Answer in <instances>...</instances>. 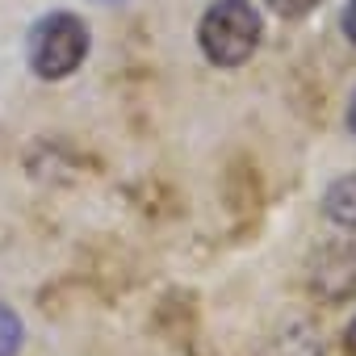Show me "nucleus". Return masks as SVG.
Returning <instances> with one entry per match:
<instances>
[{
  "instance_id": "nucleus-1",
  "label": "nucleus",
  "mask_w": 356,
  "mask_h": 356,
  "mask_svg": "<svg viewBox=\"0 0 356 356\" xmlns=\"http://www.w3.org/2000/svg\"><path fill=\"white\" fill-rule=\"evenodd\" d=\"M264 38V22L252 0H214L202 13L197 47L218 67H243Z\"/></svg>"
},
{
  "instance_id": "nucleus-2",
  "label": "nucleus",
  "mask_w": 356,
  "mask_h": 356,
  "mask_svg": "<svg viewBox=\"0 0 356 356\" xmlns=\"http://www.w3.org/2000/svg\"><path fill=\"white\" fill-rule=\"evenodd\" d=\"M88 42H92L88 26L76 13H47L30 30L26 59H30L34 76H42V80H67L88 59Z\"/></svg>"
},
{
  "instance_id": "nucleus-3",
  "label": "nucleus",
  "mask_w": 356,
  "mask_h": 356,
  "mask_svg": "<svg viewBox=\"0 0 356 356\" xmlns=\"http://www.w3.org/2000/svg\"><path fill=\"white\" fill-rule=\"evenodd\" d=\"M314 285L327 298H348L356 293V248H323V260L314 256Z\"/></svg>"
},
{
  "instance_id": "nucleus-4",
  "label": "nucleus",
  "mask_w": 356,
  "mask_h": 356,
  "mask_svg": "<svg viewBox=\"0 0 356 356\" xmlns=\"http://www.w3.org/2000/svg\"><path fill=\"white\" fill-rule=\"evenodd\" d=\"M323 214H327L335 227L356 231V172H348V176H339V181L327 185V193H323Z\"/></svg>"
},
{
  "instance_id": "nucleus-5",
  "label": "nucleus",
  "mask_w": 356,
  "mask_h": 356,
  "mask_svg": "<svg viewBox=\"0 0 356 356\" xmlns=\"http://www.w3.org/2000/svg\"><path fill=\"white\" fill-rule=\"evenodd\" d=\"M22 339H26V331H22L17 310H9L5 302H0V356H17L22 352Z\"/></svg>"
},
{
  "instance_id": "nucleus-6",
  "label": "nucleus",
  "mask_w": 356,
  "mask_h": 356,
  "mask_svg": "<svg viewBox=\"0 0 356 356\" xmlns=\"http://www.w3.org/2000/svg\"><path fill=\"white\" fill-rule=\"evenodd\" d=\"M264 5L277 13V17H306V13H314L323 0H264Z\"/></svg>"
},
{
  "instance_id": "nucleus-7",
  "label": "nucleus",
  "mask_w": 356,
  "mask_h": 356,
  "mask_svg": "<svg viewBox=\"0 0 356 356\" xmlns=\"http://www.w3.org/2000/svg\"><path fill=\"white\" fill-rule=\"evenodd\" d=\"M343 34L356 47V0H348V5H343Z\"/></svg>"
},
{
  "instance_id": "nucleus-8",
  "label": "nucleus",
  "mask_w": 356,
  "mask_h": 356,
  "mask_svg": "<svg viewBox=\"0 0 356 356\" xmlns=\"http://www.w3.org/2000/svg\"><path fill=\"white\" fill-rule=\"evenodd\" d=\"M348 126H352V134H356V92H352V101H348Z\"/></svg>"
},
{
  "instance_id": "nucleus-9",
  "label": "nucleus",
  "mask_w": 356,
  "mask_h": 356,
  "mask_svg": "<svg viewBox=\"0 0 356 356\" xmlns=\"http://www.w3.org/2000/svg\"><path fill=\"white\" fill-rule=\"evenodd\" d=\"M348 352L356 356V318H352V327H348Z\"/></svg>"
},
{
  "instance_id": "nucleus-10",
  "label": "nucleus",
  "mask_w": 356,
  "mask_h": 356,
  "mask_svg": "<svg viewBox=\"0 0 356 356\" xmlns=\"http://www.w3.org/2000/svg\"><path fill=\"white\" fill-rule=\"evenodd\" d=\"M97 5H118V0H97Z\"/></svg>"
}]
</instances>
